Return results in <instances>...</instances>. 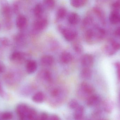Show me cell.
Wrapping results in <instances>:
<instances>
[{
	"label": "cell",
	"mask_w": 120,
	"mask_h": 120,
	"mask_svg": "<svg viewBox=\"0 0 120 120\" xmlns=\"http://www.w3.org/2000/svg\"><path fill=\"white\" fill-rule=\"evenodd\" d=\"M61 31L65 39L68 41L74 40L77 34L75 31L69 28H62Z\"/></svg>",
	"instance_id": "1"
},
{
	"label": "cell",
	"mask_w": 120,
	"mask_h": 120,
	"mask_svg": "<svg viewBox=\"0 0 120 120\" xmlns=\"http://www.w3.org/2000/svg\"><path fill=\"white\" fill-rule=\"evenodd\" d=\"M48 25V20L46 18L40 17L38 18L34 22V27L38 31L43 30Z\"/></svg>",
	"instance_id": "2"
},
{
	"label": "cell",
	"mask_w": 120,
	"mask_h": 120,
	"mask_svg": "<svg viewBox=\"0 0 120 120\" xmlns=\"http://www.w3.org/2000/svg\"><path fill=\"white\" fill-rule=\"evenodd\" d=\"M94 62V58L90 54H85L81 58V64L84 67L90 68L93 65Z\"/></svg>",
	"instance_id": "3"
},
{
	"label": "cell",
	"mask_w": 120,
	"mask_h": 120,
	"mask_svg": "<svg viewBox=\"0 0 120 120\" xmlns=\"http://www.w3.org/2000/svg\"><path fill=\"white\" fill-rule=\"evenodd\" d=\"M1 12L6 21L8 22H10L11 17V11L8 4L6 3H3L1 6Z\"/></svg>",
	"instance_id": "4"
},
{
	"label": "cell",
	"mask_w": 120,
	"mask_h": 120,
	"mask_svg": "<svg viewBox=\"0 0 120 120\" xmlns=\"http://www.w3.org/2000/svg\"><path fill=\"white\" fill-rule=\"evenodd\" d=\"M30 108L25 104H20L17 107V113L22 119L25 118Z\"/></svg>",
	"instance_id": "5"
},
{
	"label": "cell",
	"mask_w": 120,
	"mask_h": 120,
	"mask_svg": "<svg viewBox=\"0 0 120 120\" xmlns=\"http://www.w3.org/2000/svg\"><path fill=\"white\" fill-rule=\"evenodd\" d=\"M85 39L87 42L92 43L95 38L99 39L98 33L96 34L94 30L92 29H88L86 31L85 34Z\"/></svg>",
	"instance_id": "6"
},
{
	"label": "cell",
	"mask_w": 120,
	"mask_h": 120,
	"mask_svg": "<svg viewBox=\"0 0 120 120\" xmlns=\"http://www.w3.org/2000/svg\"><path fill=\"white\" fill-rule=\"evenodd\" d=\"M26 70L29 74H32L36 70L37 64L35 61L30 60L28 61L26 65Z\"/></svg>",
	"instance_id": "7"
},
{
	"label": "cell",
	"mask_w": 120,
	"mask_h": 120,
	"mask_svg": "<svg viewBox=\"0 0 120 120\" xmlns=\"http://www.w3.org/2000/svg\"><path fill=\"white\" fill-rule=\"evenodd\" d=\"M27 22V19L24 15H19L16 19V25L18 28L23 29L26 27Z\"/></svg>",
	"instance_id": "8"
},
{
	"label": "cell",
	"mask_w": 120,
	"mask_h": 120,
	"mask_svg": "<svg viewBox=\"0 0 120 120\" xmlns=\"http://www.w3.org/2000/svg\"><path fill=\"white\" fill-rule=\"evenodd\" d=\"M68 20L71 24H77L80 21V17L78 14L75 12H71L68 17Z\"/></svg>",
	"instance_id": "9"
},
{
	"label": "cell",
	"mask_w": 120,
	"mask_h": 120,
	"mask_svg": "<svg viewBox=\"0 0 120 120\" xmlns=\"http://www.w3.org/2000/svg\"><path fill=\"white\" fill-rule=\"evenodd\" d=\"M110 22L113 24H117L120 22V15L118 11L114 10L112 11L109 16Z\"/></svg>",
	"instance_id": "10"
},
{
	"label": "cell",
	"mask_w": 120,
	"mask_h": 120,
	"mask_svg": "<svg viewBox=\"0 0 120 120\" xmlns=\"http://www.w3.org/2000/svg\"><path fill=\"white\" fill-rule=\"evenodd\" d=\"M80 88L82 91L87 94H91L94 92L93 87L89 83L85 82H83L81 83Z\"/></svg>",
	"instance_id": "11"
},
{
	"label": "cell",
	"mask_w": 120,
	"mask_h": 120,
	"mask_svg": "<svg viewBox=\"0 0 120 120\" xmlns=\"http://www.w3.org/2000/svg\"><path fill=\"white\" fill-rule=\"evenodd\" d=\"M54 62L53 57L49 55L43 56L41 59V64L45 66H50L53 64Z\"/></svg>",
	"instance_id": "12"
},
{
	"label": "cell",
	"mask_w": 120,
	"mask_h": 120,
	"mask_svg": "<svg viewBox=\"0 0 120 120\" xmlns=\"http://www.w3.org/2000/svg\"><path fill=\"white\" fill-rule=\"evenodd\" d=\"M73 57L72 54L68 51L62 53L60 56L61 61L65 64H68L72 61Z\"/></svg>",
	"instance_id": "13"
},
{
	"label": "cell",
	"mask_w": 120,
	"mask_h": 120,
	"mask_svg": "<svg viewBox=\"0 0 120 120\" xmlns=\"http://www.w3.org/2000/svg\"><path fill=\"white\" fill-rule=\"evenodd\" d=\"M84 113V108L82 106L79 105L75 110L74 117L75 120H81L82 118Z\"/></svg>",
	"instance_id": "14"
},
{
	"label": "cell",
	"mask_w": 120,
	"mask_h": 120,
	"mask_svg": "<svg viewBox=\"0 0 120 120\" xmlns=\"http://www.w3.org/2000/svg\"><path fill=\"white\" fill-rule=\"evenodd\" d=\"M25 55L24 54L19 51L13 52L10 56V59L13 61H19L24 60Z\"/></svg>",
	"instance_id": "15"
},
{
	"label": "cell",
	"mask_w": 120,
	"mask_h": 120,
	"mask_svg": "<svg viewBox=\"0 0 120 120\" xmlns=\"http://www.w3.org/2000/svg\"><path fill=\"white\" fill-rule=\"evenodd\" d=\"M34 13L38 18L41 17L44 12V8L41 4H37L34 6Z\"/></svg>",
	"instance_id": "16"
},
{
	"label": "cell",
	"mask_w": 120,
	"mask_h": 120,
	"mask_svg": "<svg viewBox=\"0 0 120 120\" xmlns=\"http://www.w3.org/2000/svg\"><path fill=\"white\" fill-rule=\"evenodd\" d=\"M45 96L43 92H37L32 97L33 101L35 103H41L45 100Z\"/></svg>",
	"instance_id": "17"
},
{
	"label": "cell",
	"mask_w": 120,
	"mask_h": 120,
	"mask_svg": "<svg viewBox=\"0 0 120 120\" xmlns=\"http://www.w3.org/2000/svg\"><path fill=\"white\" fill-rule=\"evenodd\" d=\"M86 0H72L70 1L71 5L75 8L82 7L87 3Z\"/></svg>",
	"instance_id": "18"
},
{
	"label": "cell",
	"mask_w": 120,
	"mask_h": 120,
	"mask_svg": "<svg viewBox=\"0 0 120 120\" xmlns=\"http://www.w3.org/2000/svg\"><path fill=\"white\" fill-rule=\"evenodd\" d=\"M99 101L98 97L96 95H92L88 98L87 104L89 106H92L96 105Z\"/></svg>",
	"instance_id": "19"
},
{
	"label": "cell",
	"mask_w": 120,
	"mask_h": 120,
	"mask_svg": "<svg viewBox=\"0 0 120 120\" xmlns=\"http://www.w3.org/2000/svg\"><path fill=\"white\" fill-rule=\"evenodd\" d=\"M81 76L85 79H89L92 76V71L89 68L84 67L81 72Z\"/></svg>",
	"instance_id": "20"
},
{
	"label": "cell",
	"mask_w": 120,
	"mask_h": 120,
	"mask_svg": "<svg viewBox=\"0 0 120 120\" xmlns=\"http://www.w3.org/2000/svg\"><path fill=\"white\" fill-rule=\"evenodd\" d=\"M66 13L67 11L65 8L63 7H60L57 11V17L58 19H63L65 16Z\"/></svg>",
	"instance_id": "21"
},
{
	"label": "cell",
	"mask_w": 120,
	"mask_h": 120,
	"mask_svg": "<svg viewBox=\"0 0 120 120\" xmlns=\"http://www.w3.org/2000/svg\"><path fill=\"white\" fill-rule=\"evenodd\" d=\"M72 47L74 50L78 53H81L83 51V47L79 42H74L72 44Z\"/></svg>",
	"instance_id": "22"
},
{
	"label": "cell",
	"mask_w": 120,
	"mask_h": 120,
	"mask_svg": "<svg viewBox=\"0 0 120 120\" xmlns=\"http://www.w3.org/2000/svg\"><path fill=\"white\" fill-rule=\"evenodd\" d=\"M79 105L78 102L75 99L71 100L68 103V106L69 108L71 109L75 110L77 108H78Z\"/></svg>",
	"instance_id": "23"
},
{
	"label": "cell",
	"mask_w": 120,
	"mask_h": 120,
	"mask_svg": "<svg viewBox=\"0 0 120 120\" xmlns=\"http://www.w3.org/2000/svg\"><path fill=\"white\" fill-rule=\"evenodd\" d=\"M45 5L49 8H53L55 5V2L53 0H45L44 1Z\"/></svg>",
	"instance_id": "24"
},
{
	"label": "cell",
	"mask_w": 120,
	"mask_h": 120,
	"mask_svg": "<svg viewBox=\"0 0 120 120\" xmlns=\"http://www.w3.org/2000/svg\"><path fill=\"white\" fill-rule=\"evenodd\" d=\"M93 19L92 17L88 16L86 17L83 21V25L84 27L88 26L91 24L93 22Z\"/></svg>",
	"instance_id": "25"
},
{
	"label": "cell",
	"mask_w": 120,
	"mask_h": 120,
	"mask_svg": "<svg viewBox=\"0 0 120 120\" xmlns=\"http://www.w3.org/2000/svg\"><path fill=\"white\" fill-rule=\"evenodd\" d=\"M42 75L44 79L48 81H50L51 80V73L48 70H44L42 72Z\"/></svg>",
	"instance_id": "26"
},
{
	"label": "cell",
	"mask_w": 120,
	"mask_h": 120,
	"mask_svg": "<svg viewBox=\"0 0 120 120\" xmlns=\"http://www.w3.org/2000/svg\"><path fill=\"white\" fill-rule=\"evenodd\" d=\"M111 47L115 50H117L120 49V44L114 40H111Z\"/></svg>",
	"instance_id": "27"
},
{
	"label": "cell",
	"mask_w": 120,
	"mask_h": 120,
	"mask_svg": "<svg viewBox=\"0 0 120 120\" xmlns=\"http://www.w3.org/2000/svg\"><path fill=\"white\" fill-rule=\"evenodd\" d=\"M12 117V115L11 113L6 112L4 113L1 115V118L3 120H10Z\"/></svg>",
	"instance_id": "28"
},
{
	"label": "cell",
	"mask_w": 120,
	"mask_h": 120,
	"mask_svg": "<svg viewBox=\"0 0 120 120\" xmlns=\"http://www.w3.org/2000/svg\"><path fill=\"white\" fill-rule=\"evenodd\" d=\"M112 7L114 10L118 11H120V0H118L113 4Z\"/></svg>",
	"instance_id": "29"
},
{
	"label": "cell",
	"mask_w": 120,
	"mask_h": 120,
	"mask_svg": "<svg viewBox=\"0 0 120 120\" xmlns=\"http://www.w3.org/2000/svg\"><path fill=\"white\" fill-rule=\"evenodd\" d=\"M49 118L47 113L43 112L40 115L38 120H49Z\"/></svg>",
	"instance_id": "30"
},
{
	"label": "cell",
	"mask_w": 120,
	"mask_h": 120,
	"mask_svg": "<svg viewBox=\"0 0 120 120\" xmlns=\"http://www.w3.org/2000/svg\"><path fill=\"white\" fill-rule=\"evenodd\" d=\"M115 66L117 69L118 77V79L120 80V63L119 62L116 63Z\"/></svg>",
	"instance_id": "31"
},
{
	"label": "cell",
	"mask_w": 120,
	"mask_h": 120,
	"mask_svg": "<svg viewBox=\"0 0 120 120\" xmlns=\"http://www.w3.org/2000/svg\"><path fill=\"white\" fill-rule=\"evenodd\" d=\"M59 93H60V91L58 89H55L51 92V95L52 96L55 97L59 95Z\"/></svg>",
	"instance_id": "32"
},
{
	"label": "cell",
	"mask_w": 120,
	"mask_h": 120,
	"mask_svg": "<svg viewBox=\"0 0 120 120\" xmlns=\"http://www.w3.org/2000/svg\"><path fill=\"white\" fill-rule=\"evenodd\" d=\"M1 42V44L4 46H8L9 43V41L6 38L2 39Z\"/></svg>",
	"instance_id": "33"
},
{
	"label": "cell",
	"mask_w": 120,
	"mask_h": 120,
	"mask_svg": "<svg viewBox=\"0 0 120 120\" xmlns=\"http://www.w3.org/2000/svg\"><path fill=\"white\" fill-rule=\"evenodd\" d=\"M49 120H61L60 118L56 115H51L49 117Z\"/></svg>",
	"instance_id": "34"
},
{
	"label": "cell",
	"mask_w": 120,
	"mask_h": 120,
	"mask_svg": "<svg viewBox=\"0 0 120 120\" xmlns=\"http://www.w3.org/2000/svg\"><path fill=\"white\" fill-rule=\"evenodd\" d=\"M13 10L15 13H17L19 11V6L17 4H15L13 6Z\"/></svg>",
	"instance_id": "35"
},
{
	"label": "cell",
	"mask_w": 120,
	"mask_h": 120,
	"mask_svg": "<svg viewBox=\"0 0 120 120\" xmlns=\"http://www.w3.org/2000/svg\"><path fill=\"white\" fill-rule=\"evenodd\" d=\"M5 70V66L4 65L0 62V73L3 72Z\"/></svg>",
	"instance_id": "36"
},
{
	"label": "cell",
	"mask_w": 120,
	"mask_h": 120,
	"mask_svg": "<svg viewBox=\"0 0 120 120\" xmlns=\"http://www.w3.org/2000/svg\"><path fill=\"white\" fill-rule=\"evenodd\" d=\"M115 34L117 36H120V27H118L116 30L115 32Z\"/></svg>",
	"instance_id": "37"
},
{
	"label": "cell",
	"mask_w": 120,
	"mask_h": 120,
	"mask_svg": "<svg viewBox=\"0 0 120 120\" xmlns=\"http://www.w3.org/2000/svg\"></svg>",
	"instance_id": "38"
},
{
	"label": "cell",
	"mask_w": 120,
	"mask_h": 120,
	"mask_svg": "<svg viewBox=\"0 0 120 120\" xmlns=\"http://www.w3.org/2000/svg\"></svg>",
	"instance_id": "39"
}]
</instances>
